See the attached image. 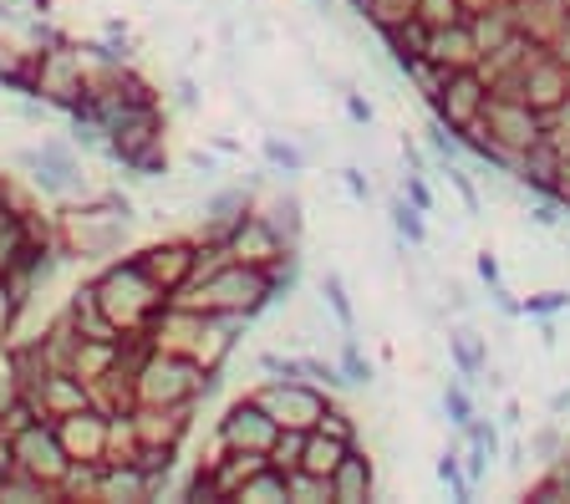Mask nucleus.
<instances>
[{"instance_id":"6","label":"nucleus","mask_w":570,"mask_h":504,"mask_svg":"<svg viewBox=\"0 0 570 504\" xmlns=\"http://www.w3.org/2000/svg\"><path fill=\"white\" fill-rule=\"evenodd\" d=\"M255 403H261L281 428H316V418H321V408L332 403V393L306 383V377H275V383L255 387Z\"/></svg>"},{"instance_id":"12","label":"nucleus","mask_w":570,"mask_h":504,"mask_svg":"<svg viewBox=\"0 0 570 504\" xmlns=\"http://www.w3.org/2000/svg\"><path fill=\"white\" fill-rule=\"evenodd\" d=\"M57 423V438L67 448L71 464H107V428H112V413L107 408H82V413H61Z\"/></svg>"},{"instance_id":"29","label":"nucleus","mask_w":570,"mask_h":504,"mask_svg":"<svg viewBox=\"0 0 570 504\" xmlns=\"http://www.w3.org/2000/svg\"><path fill=\"white\" fill-rule=\"evenodd\" d=\"M285 484H291V504H321V500H332V480L306 474V468H291V474H285Z\"/></svg>"},{"instance_id":"21","label":"nucleus","mask_w":570,"mask_h":504,"mask_svg":"<svg viewBox=\"0 0 570 504\" xmlns=\"http://www.w3.org/2000/svg\"><path fill=\"white\" fill-rule=\"evenodd\" d=\"M346 438H336V433H321V428H306V448H301V468L306 474H321V480H332V468L342 464L346 454Z\"/></svg>"},{"instance_id":"2","label":"nucleus","mask_w":570,"mask_h":504,"mask_svg":"<svg viewBox=\"0 0 570 504\" xmlns=\"http://www.w3.org/2000/svg\"><path fill=\"white\" fill-rule=\"evenodd\" d=\"M178 306H194V312H229V316H255L265 312V306H275V286L271 276H265L261 265H245V260H225L219 270H209V276L189 280V286L178 290Z\"/></svg>"},{"instance_id":"46","label":"nucleus","mask_w":570,"mask_h":504,"mask_svg":"<svg viewBox=\"0 0 570 504\" xmlns=\"http://www.w3.org/2000/svg\"><path fill=\"white\" fill-rule=\"evenodd\" d=\"M174 102H178V108H199V102H204L199 82H194V77H178V87H174Z\"/></svg>"},{"instance_id":"16","label":"nucleus","mask_w":570,"mask_h":504,"mask_svg":"<svg viewBox=\"0 0 570 504\" xmlns=\"http://www.w3.org/2000/svg\"><path fill=\"white\" fill-rule=\"evenodd\" d=\"M92 500L102 504H148V474L138 468V458H107L97 468Z\"/></svg>"},{"instance_id":"54","label":"nucleus","mask_w":570,"mask_h":504,"mask_svg":"<svg viewBox=\"0 0 570 504\" xmlns=\"http://www.w3.org/2000/svg\"><path fill=\"white\" fill-rule=\"evenodd\" d=\"M566 205H570V199H566Z\"/></svg>"},{"instance_id":"11","label":"nucleus","mask_w":570,"mask_h":504,"mask_svg":"<svg viewBox=\"0 0 570 504\" xmlns=\"http://www.w3.org/2000/svg\"><path fill=\"white\" fill-rule=\"evenodd\" d=\"M225 250L235 255V260H245V265H275L281 255H291L296 245H285V235L271 225V219L261 215V209H245V215L229 225V235H225Z\"/></svg>"},{"instance_id":"53","label":"nucleus","mask_w":570,"mask_h":504,"mask_svg":"<svg viewBox=\"0 0 570 504\" xmlns=\"http://www.w3.org/2000/svg\"><path fill=\"white\" fill-rule=\"evenodd\" d=\"M316 6H321V11H336V0H316Z\"/></svg>"},{"instance_id":"45","label":"nucleus","mask_w":570,"mask_h":504,"mask_svg":"<svg viewBox=\"0 0 570 504\" xmlns=\"http://www.w3.org/2000/svg\"><path fill=\"white\" fill-rule=\"evenodd\" d=\"M403 194L413 199L417 209H423V215H433V209H439V205H433V194H428V184L417 179V174H407V179H403Z\"/></svg>"},{"instance_id":"44","label":"nucleus","mask_w":570,"mask_h":504,"mask_svg":"<svg viewBox=\"0 0 570 504\" xmlns=\"http://www.w3.org/2000/svg\"><path fill=\"white\" fill-rule=\"evenodd\" d=\"M342 184H346V194H352L356 205H367L372 199V179L362 174V168H342Z\"/></svg>"},{"instance_id":"23","label":"nucleus","mask_w":570,"mask_h":504,"mask_svg":"<svg viewBox=\"0 0 570 504\" xmlns=\"http://www.w3.org/2000/svg\"><path fill=\"white\" fill-rule=\"evenodd\" d=\"M235 500H245V504H285V500H291L285 468H275V464L255 468V474H249V480L235 490Z\"/></svg>"},{"instance_id":"52","label":"nucleus","mask_w":570,"mask_h":504,"mask_svg":"<svg viewBox=\"0 0 570 504\" xmlns=\"http://www.w3.org/2000/svg\"><path fill=\"white\" fill-rule=\"evenodd\" d=\"M209 148H219V154H239L235 138H209Z\"/></svg>"},{"instance_id":"15","label":"nucleus","mask_w":570,"mask_h":504,"mask_svg":"<svg viewBox=\"0 0 570 504\" xmlns=\"http://www.w3.org/2000/svg\"><path fill=\"white\" fill-rule=\"evenodd\" d=\"M423 57L439 61V67H449V72H459V67H479V41H474L469 16H463V21H449V26H433Z\"/></svg>"},{"instance_id":"27","label":"nucleus","mask_w":570,"mask_h":504,"mask_svg":"<svg viewBox=\"0 0 570 504\" xmlns=\"http://www.w3.org/2000/svg\"><path fill=\"white\" fill-rule=\"evenodd\" d=\"M387 215H392V229H397V240L407 245H423L428 229H423V209L407 199V194H397V199H387Z\"/></svg>"},{"instance_id":"25","label":"nucleus","mask_w":570,"mask_h":504,"mask_svg":"<svg viewBox=\"0 0 570 504\" xmlns=\"http://www.w3.org/2000/svg\"><path fill=\"white\" fill-rule=\"evenodd\" d=\"M36 342H41V357L51 362V367H71V352H77V342H82V336L71 332V322H67V312L57 316V322L47 326V332L36 336Z\"/></svg>"},{"instance_id":"5","label":"nucleus","mask_w":570,"mask_h":504,"mask_svg":"<svg viewBox=\"0 0 570 504\" xmlns=\"http://www.w3.org/2000/svg\"><path fill=\"white\" fill-rule=\"evenodd\" d=\"M6 438H11V464H16V468L36 474V480L51 484V490H57V484L67 480L71 458H67V448H61L57 423H51V418H31L26 428L6 433Z\"/></svg>"},{"instance_id":"49","label":"nucleus","mask_w":570,"mask_h":504,"mask_svg":"<svg viewBox=\"0 0 570 504\" xmlns=\"http://www.w3.org/2000/svg\"><path fill=\"white\" fill-rule=\"evenodd\" d=\"M479 276H484V286H489V290L499 286V260H494L489 250H479Z\"/></svg>"},{"instance_id":"30","label":"nucleus","mask_w":570,"mask_h":504,"mask_svg":"<svg viewBox=\"0 0 570 504\" xmlns=\"http://www.w3.org/2000/svg\"><path fill=\"white\" fill-rule=\"evenodd\" d=\"M178 500H189V504H214V500H225V494H219V484H214L209 458H204V464H194V474H189L184 484H178Z\"/></svg>"},{"instance_id":"33","label":"nucleus","mask_w":570,"mask_h":504,"mask_svg":"<svg viewBox=\"0 0 570 504\" xmlns=\"http://www.w3.org/2000/svg\"><path fill=\"white\" fill-rule=\"evenodd\" d=\"M413 11H417V0H362V16H367L377 31H387V26L407 21Z\"/></svg>"},{"instance_id":"4","label":"nucleus","mask_w":570,"mask_h":504,"mask_svg":"<svg viewBox=\"0 0 570 504\" xmlns=\"http://www.w3.org/2000/svg\"><path fill=\"white\" fill-rule=\"evenodd\" d=\"M31 97H41L47 108L77 112L87 102V61L71 41H51L36 47V72H31Z\"/></svg>"},{"instance_id":"14","label":"nucleus","mask_w":570,"mask_h":504,"mask_svg":"<svg viewBox=\"0 0 570 504\" xmlns=\"http://www.w3.org/2000/svg\"><path fill=\"white\" fill-rule=\"evenodd\" d=\"M36 403V413L41 418H61V413H82V408H92L97 403V393H92V383L87 377H77L71 367H51L41 383L26 393Z\"/></svg>"},{"instance_id":"13","label":"nucleus","mask_w":570,"mask_h":504,"mask_svg":"<svg viewBox=\"0 0 570 504\" xmlns=\"http://www.w3.org/2000/svg\"><path fill=\"white\" fill-rule=\"evenodd\" d=\"M194 408L199 403H184V408H148V403H132L128 423L138 448H184V438L194 433Z\"/></svg>"},{"instance_id":"50","label":"nucleus","mask_w":570,"mask_h":504,"mask_svg":"<svg viewBox=\"0 0 570 504\" xmlns=\"http://www.w3.org/2000/svg\"><path fill=\"white\" fill-rule=\"evenodd\" d=\"M0 21H6V26H26L21 0H0Z\"/></svg>"},{"instance_id":"22","label":"nucleus","mask_w":570,"mask_h":504,"mask_svg":"<svg viewBox=\"0 0 570 504\" xmlns=\"http://www.w3.org/2000/svg\"><path fill=\"white\" fill-rule=\"evenodd\" d=\"M26 240H31V215H16V209H0V280L11 276L26 255Z\"/></svg>"},{"instance_id":"37","label":"nucleus","mask_w":570,"mask_h":504,"mask_svg":"<svg viewBox=\"0 0 570 504\" xmlns=\"http://www.w3.org/2000/svg\"><path fill=\"white\" fill-rule=\"evenodd\" d=\"M439 480L453 490V500H474V484L463 480V464H459V444L443 448V458H439Z\"/></svg>"},{"instance_id":"36","label":"nucleus","mask_w":570,"mask_h":504,"mask_svg":"<svg viewBox=\"0 0 570 504\" xmlns=\"http://www.w3.org/2000/svg\"><path fill=\"white\" fill-rule=\"evenodd\" d=\"M16 397H26V387H21V373H16V352H11V342H0V413L11 408Z\"/></svg>"},{"instance_id":"39","label":"nucleus","mask_w":570,"mask_h":504,"mask_svg":"<svg viewBox=\"0 0 570 504\" xmlns=\"http://www.w3.org/2000/svg\"><path fill=\"white\" fill-rule=\"evenodd\" d=\"M560 448H566V444H560V428H556V423L534 428V438H530V454L534 458H546V464H550V458H560Z\"/></svg>"},{"instance_id":"24","label":"nucleus","mask_w":570,"mask_h":504,"mask_svg":"<svg viewBox=\"0 0 570 504\" xmlns=\"http://www.w3.org/2000/svg\"><path fill=\"white\" fill-rule=\"evenodd\" d=\"M31 72H36V51L6 47V41H0V87H6V92L31 97Z\"/></svg>"},{"instance_id":"42","label":"nucleus","mask_w":570,"mask_h":504,"mask_svg":"<svg viewBox=\"0 0 570 504\" xmlns=\"http://www.w3.org/2000/svg\"><path fill=\"white\" fill-rule=\"evenodd\" d=\"M530 219L540 229H556L560 225V199H556V194H540V199L530 205Z\"/></svg>"},{"instance_id":"17","label":"nucleus","mask_w":570,"mask_h":504,"mask_svg":"<svg viewBox=\"0 0 570 504\" xmlns=\"http://www.w3.org/2000/svg\"><path fill=\"white\" fill-rule=\"evenodd\" d=\"M372 490H377V468H372L367 448L352 444L342 454V464L332 468V500L336 504H367Z\"/></svg>"},{"instance_id":"38","label":"nucleus","mask_w":570,"mask_h":504,"mask_svg":"<svg viewBox=\"0 0 570 504\" xmlns=\"http://www.w3.org/2000/svg\"><path fill=\"white\" fill-rule=\"evenodd\" d=\"M316 428L321 433H336V438H346V444H356V418L346 408H336V403H326V408H321Z\"/></svg>"},{"instance_id":"48","label":"nucleus","mask_w":570,"mask_h":504,"mask_svg":"<svg viewBox=\"0 0 570 504\" xmlns=\"http://www.w3.org/2000/svg\"><path fill=\"white\" fill-rule=\"evenodd\" d=\"M189 168H194V174H199L204 184H209V179H214V168H219V164H214V158L204 154V148H194V154H189Z\"/></svg>"},{"instance_id":"20","label":"nucleus","mask_w":570,"mask_h":504,"mask_svg":"<svg viewBox=\"0 0 570 504\" xmlns=\"http://www.w3.org/2000/svg\"><path fill=\"white\" fill-rule=\"evenodd\" d=\"M449 357H453V373H459L463 383H484L489 342L479 332H449Z\"/></svg>"},{"instance_id":"1","label":"nucleus","mask_w":570,"mask_h":504,"mask_svg":"<svg viewBox=\"0 0 570 504\" xmlns=\"http://www.w3.org/2000/svg\"><path fill=\"white\" fill-rule=\"evenodd\" d=\"M92 286H97V300H102L107 322L118 326V336H142L148 332V322H154L168 300H174L158 280H148V270H142L132 255L107 260L102 270L92 276Z\"/></svg>"},{"instance_id":"8","label":"nucleus","mask_w":570,"mask_h":504,"mask_svg":"<svg viewBox=\"0 0 570 504\" xmlns=\"http://www.w3.org/2000/svg\"><path fill=\"white\" fill-rule=\"evenodd\" d=\"M275 433H281V423L271 418V413L255 403V393L235 397L225 413H219V423H214V448H245V454H271Z\"/></svg>"},{"instance_id":"7","label":"nucleus","mask_w":570,"mask_h":504,"mask_svg":"<svg viewBox=\"0 0 570 504\" xmlns=\"http://www.w3.org/2000/svg\"><path fill=\"white\" fill-rule=\"evenodd\" d=\"M479 128H484L489 138L504 148V154H524L530 144H540V138H546V118H540L524 97H510V92H489Z\"/></svg>"},{"instance_id":"31","label":"nucleus","mask_w":570,"mask_h":504,"mask_svg":"<svg viewBox=\"0 0 570 504\" xmlns=\"http://www.w3.org/2000/svg\"><path fill=\"white\" fill-rule=\"evenodd\" d=\"M261 154H265V164H271L275 174H301V168H306V154H301L296 144H285V138H275V132H265Z\"/></svg>"},{"instance_id":"34","label":"nucleus","mask_w":570,"mask_h":504,"mask_svg":"<svg viewBox=\"0 0 570 504\" xmlns=\"http://www.w3.org/2000/svg\"><path fill=\"white\" fill-rule=\"evenodd\" d=\"M261 215L271 219L275 229H281L285 245H301V199H291V194H285V199H275V205L261 209Z\"/></svg>"},{"instance_id":"19","label":"nucleus","mask_w":570,"mask_h":504,"mask_svg":"<svg viewBox=\"0 0 570 504\" xmlns=\"http://www.w3.org/2000/svg\"><path fill=\"white\" fill-rule=\"evenodd\" d=\"M122 367V336L118 342H92V336H82L77 342V352H71V373L87 377V383H102V377H112Z\"/></svg>"},{"instance_id":"26","label":"nucleus","mask_w":570,"mask_h":504,"mask_svg":"<svg viewBox=\"0 0 570 504\" xmlns=\"http://www.w3.org/2000/svg\"><path fill=\"white\" fill-rule=\"evenodd\" d=\"M316 290H321V300L332 306L336 326H342V332H356V306H352V296H346V280H342V270H321Z\"/></svg>"},{"instance_id":"28","label":"nucleus","mask_w":570,"mask_h":504,"mask_svg":"<svg viewBox=\"0 0 570 504\" xmlns=\"http://www.w3.org/2000/svg\"><path fill=\"white\" fill-rule=\"evenodd\" d=\"M342 377H346V387H372L377 383V367H372L367 357H362V347H356V336H346L342 342Z\"/></svg>"},{"instance_id":"10","label":"nucleus","mask_w":570,"mask_h":504,"mask_svg":"<svg viewBox=\"0 0 570 504\" xmlns=\"http://www.w3.org/2000/svg\"><path fill=\"white\" fill-rule=\"evenodd\" d=\"M132 260L148 270V280H158L168 296H178V290L194 280V265H199V240H194V235H164V240L132 250Z\"/></svg>"},{"instance_id":"3","label":"nucleus","mask_w":570,"mask_h":504,"mask_svg":"<svg viewBox=\"0 0 570 504\" xmlns=\"http://www.w3.org/2000/svg\"><path fill=\"white\" fill-rule=\"evenodd\" d=\"M132 403L148 408H184V403H204V367L178 352L148 347L132 373Z\"/></svg>"},{"instance_id":"43","label":"nucleus","mask_w":570,"mask_h":504,"mask_svg":"<svg viewBox=\"0 0 570 504\" xmlns=\"http://www.w3.org/2000/svg\"><path fill=\"white\" fill-rule=\"evenodd\" d=\"M439 296H443V312H453V316L469 312V290L459 280H439Z\"/></svg>"},{"instance_id":"40","label":"nucleus","mask_w":570,"mask_h":504,"mask_svg":"<svg viewBox=\"0 0 570 504\" xmlns=\"http://www.w3.org/2000/svg\"><path fill=\"white\" fill-rule=\"evenodd\" d=\"M570 306V290H546V296H530L524 300V316H556Z\"/></svg>"},{"instance_id":"18","label":"nucleus","mask_w":570,"mask_h":504,"mask_svg":"<svg viewBox=\"0 0 570 504\" xmlns=\"http://www.w3.org/2000/svg\"><path fill=\"white\" fill-rule=\"evenodd\" d=\"M67 322H71V332H77V336H92V342H118V326L107 322L92 280H82V286L67 296Z\"/></svg>"},{"instance_id":"9","label":"nucleus","mask_w":570,"mask_h":504,"mask_svg":"<svg viewBox=\"0 0 570 504\" xmlns=\"http://www.w3.org/2000/svg\"><path fill=\"white\" fill-rule=\"evenodd\" d=\"M428 102H433V112H439V122L449 132L474 128V122L484 118V102H489V77L479 72V67H459V72H449V82L428 97Z\"/></svg>"},{"instance_id":"41","label":"nucleus","mask_w":570,"mask_h":504,"mask_svg":"<svg viewBox=\"0 0 570 504\" xmlns=\"http://www.w3.org/2000/svg\"><path fill=\"white\" fill-rule=\"evenodd\" d=\"M443 179H449L453 189H459L463 209H469V215L479 219V209H484V205H479V189H474V184H469V174H463V168H443Z\"/></svg>"},{"instance_id":"32","label":"nucleus","mask_w":570,"mask_h":504,"mask_svg":"<svg viewBox=\"0 0 570 504\" xmlns=\"http://www.w3.org/2000/svg\"><path fill=\"white\" fill-rule=\"evenodd\" d=\"M301 448H306V428H281L265 458H271L275 468H285V474H291V468H301Z\"/></svg>"},{"instance_id":"47","label":"nucleus","mask_w":570,"mask_h":504,"mask_svg":"<svg viewBox=\"0 0 570 504\" xmlns=\"http://www.w3.org/2000/svg\"><path fill=\"white\" fill-rule=\"evenodd\" d=\"M346 112H352V122H372V102L362 92H346Z\"/></svg>"},{"instance_id":"51","label":"nucleus","mask_w":570,"mask_h":504,"mask_svg":"<svg viewBox=\"0 0 570 504\" xmlns=\"http://www.w3.org/2000/svg\"><path fill=\"white\" fill-rule=\"evenodd\" d=\"M570 408V387H560L556 397H550V413H566Z\"/></svg>"},{"instance_id":"35","label":"nucleus","mask_w":570,"mask_h":504,"mask_svg":"<svg viewBox=\"0 0 570 504\" xmlns=\"http://www.w3.org/2000/svg\"><path fill=\"white\" fill-rule=\"evenodd\" d=\"M474 393H469V383H449L443 387V418L453 423V428H463V423L474 418Z\"/></svg>"}]
</instances>
